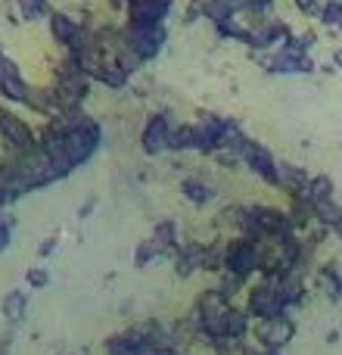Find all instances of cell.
<instances>
[{
    "mask_svg": "<svg viewBox=\"0 0 342 355\" xmlns=\"http://www.w3.org/2000/svg\"><path fill=\"white\" fill-rule=\"evenodd\" d=\"M3 309H10V315H19V312H22V296H19V293H12L10 300L3 302Z\"/></svg>",
    "mask_w": 342,
    "mask_h": 355,
    "instance_id": "6da1fadb",
    "label": "cell"
},
{
    "mask_svg": "<svg viewBox=\"0 0 342 355\" xmlns=\"http://www.w3.org/2000/svg\"><path fill=\"white\" fill-rule=\"evenodd\" d=\"M28 281H35V287H44L47 284V271H28Z\"/></svg>",
    "mask_w": 342,
    "mask_h": 355,
    "instance_id": "7a4b0ae2",
    "label": "cell"
},
{
    "mask_svg": "<svg viewBox=\"0 0 342 355\" xmlns=\"http://www.w3.org/2000/svg\"><path fill=\"white\" fill-rule=\"evenodd\" d=\"M6 240H10V227H6V225H0V250H3V246H6Z\"/></svg>",
    "mask_w": 342,
    "mask_h": 355,
    "instance_id": "3957f363",
    "label": "cell"
}]
</instances>
